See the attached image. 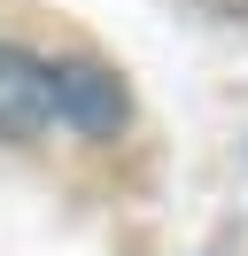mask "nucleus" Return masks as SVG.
<instances>
[{
  "label": "nucleus",
  "mask_w": 248,
  "mask_h": 256,
  "mask_svg": "<svg viewBox=\"0 0 248 256\" xmlns=\"http://www.w3.org/2000/svg\"><path fill=\"white\" fill-rule=\"evenodd\" d=\"M46 86H54V116L86 140H108V132L132 116L124 101V78L108 62H46Z\"/></svg>",
  "instance_id": "f257e3e1"
},
{
  "label": "nucleus",
  "mask_w": 248,
  "mask_h": 256,
  "mask_svg": "<svg viewBox=\"0 0 248 256\" xmlns=\"http://www.w3.org/2000/svg\"><path fill=\"white\" fill-rule=\"evenodd\" d=\"M39 124H54L46 62L24 54V47H0V140H31Z\"/></svg>",
  "instance_id": "f03ea898"
}]
</instances>
